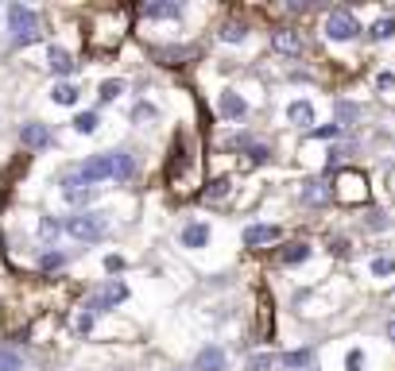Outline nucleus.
Returning <instances> with one entry per match:
<instances>
[{"instance_id":"ddd939ff","label":"nucleus","mask_w":395,"mask_h":371,"mask_svg":"<svg viewBox=\"0 0 395 371\" xmlns=\"http://www.w3.org/2000/svg\"><path fill=\"white\" fill-rule=\"evenodd\" d=\"M287 120L298 124V128H310L314 124V105H310V101H291V105H287Z\"/></svg>"},{"instance_id":"9d476101","label":"nucleus","mask_w":395,"mask_h":371,"mask_svg":"<svg viewBox=\"0 0 395 371\" xmlns=\"http://www.w3.org/2000/svg\"><path fill=\"white\" fill-rule=\"evenodd\" d=\"M276 240H279V225H248L244 228V248L276 244Z\"/></svg>"},{"instance_id":"cd10ccee","label":"nucleus","mask_w":395,"mask_h":371,"mask_svg":"<svg viewBox=\"0 0 395 371\" xmlns=\"http://www.w3.org/2000/svg\"><path fill=\"white\" fill-rule=\"evenodd\" d=\"M302 201H310V205L318 201V205H322V201H329V194H326V190H322L318 182H310L307 190H302Z\"/></svg>"},{"instance_id":"1a4fd4ad","label":"nucleus","mask_w":395,"mask_h":371,"mask_svg":"<svg viewBox=\"0 0 395 371\" xmlns=\"http://www.w3.org/2000/svg\"><path fill=\"white\" fill-rule=\"evenodd\" d=\"M218 108H221V117H225V120H240V117H248V101L240 97V93H233V89H225V93H221Z\"/></svg>"},{"instance_id":"72a5a7b5","label":"nucleus","mask_w":395,"mask_h":371,"mask_svg":"<svg viewBox=\"0 0 395 371\" xmlns=\"http://www.w3.org/2000/svg\"><path fill=\"white\" fill-rule=\"evenodd\" d=\"M337 132H341V128H337V124H326V128H314V136H318V139H334Z\"/></svg>"},{"instance_id":"2eb2a0df","label":"nucleus","mask_w":395,"mask_h":371,"mask_svg":"<svg viewBox=\"0 0 395 371\" xmlns=\"http://www.w3.org/2000/svg\"><path fill=\"white\" fill-rule=\"evenodd\" d=\"M209 244V225L194 221V225L182 228V248H206Z\"/></svg>"},{"instance_id":"f3484780","label":"nucleus","mask_w":395,"mask_h":371,"mask_svg":"<svg viewBox=\"0 0 395 371\" xmlns=\"http://www.w3.org/2000/svg\"><path fill=\"white\" fill-rule=\"evenodd\" d=\"M279 368H283V371H298V368H307V363H310V352L307 348H298V352H283V356H279Z\"/></svg>"},{"instance_id":"39448f33","label":"nucleus","mask_w":395,"mask_h":371,"mask_svg":"<svg viewBox=\"0 0 395 371\" xmlns=\"http://www.w3.org/2000/svg\"><path fill=\"white\" fill-rule=\"evenodd\" d=\"M62 197H66L70 205H86V201H93V186L86 182V178L78 174V170H70V174H62Z\"/></svg>"},{"instance_id":"0eeeda50","label":"nucleus","mask_w":395,"mask_h":371,"mask_svg":"<svg viewBox=\"0 0 395 371\" xmlns=\"http://www.w3.org/2000/svg\"><path fill=\"white\" fill-rule=\"evenodd\" d=\"M194 371H225V348L206 344V348L194 356Z\"/></svg>"},{"instance_id":"dca6fc26","label":"nucleus","mask_w":395,"mask_h":371,"mask_svg":"<svg viewBox=\"0 0 395 371\" xmlns=\"http://www.w3.org/2000/svg\"><path fill=\"white\" fill-rule=\"evenodd\" d=\"M271 43H276V50L279 54H298V50H302V39H298L295 31H276V35H271Z\"/></svg>"},{"instance_id":"bb28decb","label":"nucleus","mask_w":395,"mask_h":371,"mask_svg":"<svg viewBox=\"0 0 395 371\" xmlns=\"http://www.w3.org/2000/svg\"><path fill=\"white\" fill-rule=\"evenodd\" d=\"M159 112H155V105H148V101H139L136 108H132V120H136V124H148V120H155Z\"/></svg>"},{"instance_id":"c85d7f7f","label":"nucleus","mask_w":395,"mask_h":371,"mask_svg":"<svg viewBox=\"0 0 395 371\" xmlns=\"http://www.w3.org/2000/svg\"><path fill=\"white\" fill-rule=\"evenodd\" d=\"M59 232H62L59 221H50V217H43V221H39V236H43V240H59Z\"/></svg>"},{"instance_id":"5701e85b","label":"nucleus","mask_w":395,"mask_h":371,"mask_svg":"<svg viewBox=\"0 0 395 371\" xmlns=\"http://www.w3.org/2000/svg\"><path fill=\"white\" fill-rule=\"evenodd\" d=\"M74 132L93 136V132H97V112H78V117H74Z\"/></svg>"},{"instance_id":"b1692460","label":"nucleus","mask_w":395,"mask_h":371,"mask_svg":"<svg viewBox=\"0 0 395 371\" xmlns=\"http://www.w3.org/2000/svg\"><path fill=\"white\" fill-rule=\"evenodd\" d=\"M120 93H124V81H120V78L101 81V89H97V97H101V101H117Z\"/></svg>"},{"instance_id":"7c9ffc66","label":"nucleus","mask_w":395,"mask_h":371,"mask_svg":"<svg viewBox=\"0 0 395 371\" xmlns=\"http://www.w3.org/2000/svg\"><path fill=\"white\" fill-rule=\"evenodd\" d=\"M360 368H365V352L353 348V352L345 356V371H360Z\"/></svg>"},{"instance_id":"f8f14e48","label":"nucleus","mask_w":395,"mask_h":371,"mask_svg":"<svg viewBox=\"0 0 395 371\" xmlns=\"http://www.w3.org/2000/svg\"><path fill=\"white\" fill-rule=\"evenodd\" d=\"M113 155V178L117 182H132V174H136V159L128 155V151H109Z\"/></svg>"},{"instance_id":"aec40b11","label":"nucleus","mask_w":395,"mask_h":371,"mask_svg":"<svg viewBox=\"0 0 395 371\" xmlns=\"http://www.w3.org/2000/svg\"><path fill=\"white\" fill-rule=\"evenodd\" d=\"M368 35H372L376 43H387V39H395V20H392V16H384V20H376L372 28H368Z\"/></svg>"},{"instance_id":"f03ea898","label":"nucleus","mask_w":395,"mask_h":371,"mask_svg":"<svg viewBox=\"0 0 395 371\" xmlns=\"http://www.w3.org/2000/svg\"><path fill=\"white\" fill-rule=\"evenodd\" d=\"M8 28H12V39L20 43V47L39 39V16H35L28 4H12L8 8Z\"/></svg>"},{"instance_id":"c756f323","label":"nucleus","mask_w":395,"mask_h":371,"mask_svg":"<svg viewBox=\"0 0 395 371\" xmlns=\"http://www.w3.org/2000/svg\"><path fill=\"white\" fill-rule=\"evenodd\" d=\"M225 194H229V178H218V182H213V186L206 190L209 201H218V197H225Z\"/></svg>"},{"instance_id":"473e14b6","label":"nucleus","mask_w":395,"mask_h":371,"mask_svg":"<svg viewBox=\"0 0 395 371\" xmlns=\"http://www.w3.org/2000/svg\"><path fill=\"white\" fill-rule=\"evenodd\" d=\"M267 155H271V151H267L264 143H252V147H248V159H252V163H267Z\"/></svg>"},{"instance_id":"a211bd4d","label":"nucleus","mask_w":395,"mask_h":371,"mask_svg":"<svg viewBox=\"0 0 395 371\" xmlns=\"http://www.w3.org/2000/svg\"><path fill=\"white\" fill-rule=\"evenodd\" d=\"M279 259H283L287 267H295V263H307V259H310V244H287L283 252H279Z\"/></svg>"},{"instance_id":"412c9836","label":"nucleus","mask_w":395,"mask_h":371,"mask_svg":"<svg viewBox=\"0 0 395 371\" xmlns=\"http://www.w3.org/2000/svg\"><path fill=\"white\" fill-rule=\"evenodd\" d=\"M221 39H225V43H244V39H248V23L229 20L225 28H221Z\"/></svg>"},{"instance_id":"a878e982","label":"nucleus","mask_w":395,"mask_h":371,"mask_svg":"<svg viewBox=\"0 0 395 371\" xmlns=\"http://www.w3.org/2000/svg\"><path fill=\"white\" fill-rule=\"evenodd\" d=\"M62 263H66V255L62 252H43L39 255V271H59Z\"/></svg>"},{"instance_id":"4c0bfd02","label":"nucleus","mask_w":395,"mask_h":371,"mask_svg":"<svg viewBox=\"0 0 395 371\" xmlns=\"http://www.w3.org/2000/svg\"><path fill=\"white\" fill-rule=\"evenodd\" d=\"M376 86H380V89H392L395 78H392V74H380V78H376Z\"/></svg>"},{"instance_id":"7ed1b4c3","label":"nucleus","mask_w":395,"mask_h":371,"mask_svg":"<svg viewBox=\"0 0 395 371\" xmlns=\"http://www.w3.org/2000/svg\"><path fill=\"white\" fill-rule=\"evenodd\" d=\"M326 35L334 43H349L360 35V23H356V16L349 8H334L329 12V20H326Z\"/></svg>"},{"instance_id":"4468645a","label":"nucleus","mask_w":395,"mask_h":371,"mask_svg":"<svg viewBox=\"0 0 395 371\" xmlns=\"http://www.w3.org/2000/svg\"><path fill=\"white\" fill-rule=\"evenodd\" d=\"M144 16H148V20H178V16H182V4H175V0H163V4H144Z\"/></svg>"},{"instance_id":"6e6552de","label":"nucleus","mask_w":395,"mask_h":371,"mask_svg":"<svg viewBox=\"0 0 395 371\" xmlns=\"http://www.w3.org/2000/svg\"><path fill=\"white\" fill-rule=\"evenodd\" d=\"M20 143H23V147H31V151H39V147H47V143H50V128H47V124H39V120H31V124H23V128H20Z\"/></svg>"},{"instance_id":"f257e3e1","label":"nucleus","mask_w":395,"mask_h":371,"mask_svg":"<svg viewBox=\"0 0 395 371\" xmlns=\"http://www.w3.org/2000/svg\"><path fill=\"white\" fill-rule=\"evenodd\" d=\"M62 232L81 240V244H93V240H101V236L109 232V221H105L101 213H74V217H66Z\"/></svg>"},{"instance_id":"f704fd0d","label":"nucleus","mask_w":395,"mask_h":371,"mask_svg":"<svg viewBox=\"0 0 395 371\" xmlns=\"http://www.w3.org/2000/svg\"><path fill=\"white\" fill-rule=\"evenodd\" d=\"M89 329H93V313H78V332H89Z\"/></svg>"},{"instance_id":"6ab92c4d","label":"nucleus","mask_w":395,"mask_h":371,"mask_svg":"<svg viewBox=\"0 0 395 371\" xmlns=\"http://www.w3.org/2000/svg\"><path fill=\"white\" fill-rule=\"evenodd\" d=\"M50 101H55V105H78V86L59 81V86L50 89Z\"/></svg>"},{"instance_id":"c9c22d12","label":"nucleus","mask_w":395,"mask_h":371,"mask_svg":"<svg viewBox=\"0 0 395 371\" xmlns=\"http://www.w3.org/2000/svg\"><path fill=\"white\" fill-rule=\"evenodd\" d=\"M105 271H124V259H120V255H109V259H105Z\"/></svg>"},{"instance_id":"20e7f679","label":"nucleus","mask_w":395,"mask_h":371,"mask_svg":"<svg viewBox=\"0 0 395 371\" xmlns=\"http://www.w3.org/2000/svg\"><path fill=\"white\" fill-rule=\"evenodd\" d=\"M124 298H128V286L117 283V279H109V283L89 298V313H105V310H113V305H120Z\"/></svg>"},{"instance_id":"9b49d317","label":"nucleus","mask_w":395,"mask_h":371,"mask_svg":"<svg viewBox=\"0 0 395 371\" xmlns=\"http://www.w3.org/2000/svg\"><path fill=\"white\" fill-rule=\"evenodd\" d=\"M47 66L59 74V78H70L74 70H78V62H74V54L70 50H62V47H50L47 50Z\"/></svg>"},{"instance_id":"e433bc0d","label":"nucleus","mask_w":395,"mask_h":371,"mask_svg":"<svg viewBox=\"0 0 395 371\" xmlns=\"http://www.w3.org/2000/svg\"><path fill=\"white\" fill-rule=\"evenodd\" d=\"M271 363H276V360H271V356H256V360H252V371H267V368H271Z\"/></svg>"},{"instance_id":"393cba45","label":"nucleus","mask_w":395,"mask_h":371,"mask_svg":"<svg viewBox=\"0 0 395 371\" xmlns=\"http://www.w3.org/2000/svg\"><path fill=\"white\" fill-rule=\"evenodd\" d=\"M356 117H360V108H356V105H349V101H337V128L353 124Z\"/></svg>"},{"instance_id":"58836bf2","label":"nucleus","mask_w":395,"mask_h":371,"mask_svg":"<svg viewBox=\"0 0 395 371\" xmlns=\"http://www.w3.org/2000/svg\"><path fill=\"white\" fill-rule=\"evenodd\" d=\"M387 341L395 344V317H387Z\"/></svg>"},{"instance_id":"423d86ee","label":"nucleus","mask_w":395,"mask_h":371,"mask_svg":"<svg viewBox=\"0 0 395 371\" xmlns=\"http://www.w3.org/2000/svg\"><path fill=\"white\" fill-rule=\"evenodd\" d=\"M78 174L86 178L89 186H97V182H105V178H113V155L105 151V155H93V159H86V163L78 166Z\"/></svg>"},{"instance_id":"4be33fe9","label":"nucleus","mask_w":395,"mask_h":371,"mask_svg":"<svg viewBox=\"0 0 395 371\" xmlns=\"http://www.w3.org/2000/svg\"><path fill=\"white\" fill-rule=\"evenodd\" d=\"M0 371H23V356L0 344Z\"/></svg>"},{"instance_id":"2f4dec72","label":"nucleus","mask_w":395,"mask_h":371,"mask_svg":"<svg viewBox=\"0 0 395 371\" xmlns=\"http://www.w3.org/2000/svg\"><path fill=\"white\" fill-rule=\"evenodd\" d=\"M372 274H376V279H380V274H395V259H376Z\"/></svg>"}]
</instances>
